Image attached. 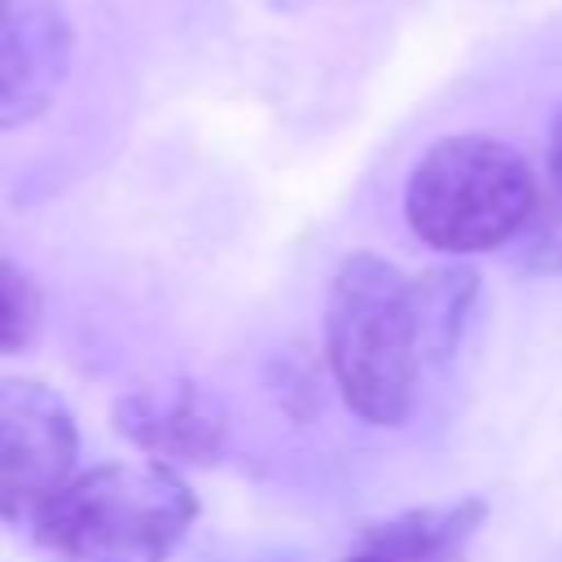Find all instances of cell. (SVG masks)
<instances>
[{
	"instance_id": "9",
	"label": "cell",
	"mask_w": 562,
	"mask_h": 562,
	"mask_svg": "<svg viewBox=\"0 0 562 562\" xmlns=\"http://www.w3.org/2000/svg\"><path fill=\"white\" fill-rule=\"evenodd\" d=\"M522 263L531 272H562V114L549 140V167L536 198V211L522 228Z\"/></svg>"
},
{
	"instance_id": "1",
	"label": "cell",
	"mask_w": 562,
	"mask_h": 562,
	"mask_svg": "<svg viewBox=\"0 0 562 562\" xmlns=\"http://www.w3.org/2000/svg\"><path fill=\"white\" fill-rule=\"evenodd\" d=\"M325 356L342 404L369 426H400L422 378L413 281L382 255H347L325 299Z\"/></svg>"
},
{
	"instance_id": "8",
	"label": "cell",
	"mask_w": 562,
	"mask_h": 562,
	"mask_svg": "<svg viewBox=\"0 0 562 562\" xmlns=\"http://www.w3.org/2000/svg\"><path fill=\"white\" fill-rule=\"evenodd\" d=\"M474 294H479V277L461 263H448V268H430L422 277H413V307H417V329H422V351L430 360H448L461 329H465V316L474 307Z\"/></svg>"
},
{
	"instance_id": "11",
	"label": "cell",
	"mask_w": 562,
	"mask_h": 562,
	"mask_svg": "<svg viewBox=\"0 0 562 562\" xmlns=\"http://www.w3.org/2000/svg\"><path fill=\"white\" fill-rule=\"evenodd\" d=\"M347 562H408V558H391V553H373V549H356Z\"/></svg>"
},
{
	"instance_id": "7",
	"label": "cell",
	"mask_w": 562,
	"mask_h": 562,
	"mask_svg": "<svg viewBox=\"0 0 562 562\" xmlns=\"http://www.w3.org/2000/svg\"><path fill=\"white\" fill-rule=\"evenodd\" d=\"M483 514H487V505L479 496H465L452 505L408 509V514H395L386 522H373L360 536V549L408 558V562H457L465 540L479 531Z\"/></svg>"
},
{
	"instance_id": "6",
	"label": "cell",
	"mask_w": 562,
	"mask_h": 562,
	"mask_svg": "<svg viewBox=\"0 0 562 562\" xmlns=\"http://www.w3.org/2000/svg\"><path fill=\"white\" fill-rule=\"evenodd\" d=\"M70 22L53 0H0V127L31 123L70 66Z\"/></svg>"
},
{
	"instance_id": "2",
	"label": "cell",
	"mask_w": 562,
	"mask_h": 562,
	"mask_svg": "<svg viewBox=\"0 0 562 562\" xmlns=\"http://www.w3.org/2000/svg\"><path fill=\"white\" fill-rule=\"evenodd\" d=\"M198 501L162 461H110L75 474L35 518L57 562H167L193 527Z\"/></svg>"
},
{
	"instance_id": "10",
	"label": "cell",
	"mask_w": 562,
	"mask_h": 562,
	"mask_svg": "<svg viewBox=\"0 0 562 562\" xmlns=\"http://www.w3.org/2000/svg\"><path fill=\"white\" fill-rule=\"evenodd\" d=\"M40 329V285L9 259H0V351L31 347Z\"/></svg>"
},
{
	"instance_id": "5",
	"label": "cell",
	"mask_w": 562,
	"mask_h": 562,
	"mask_svg": "<svg viewBox=\"0 0 562 562\" xmlns=\"http://www.w3.org/2000/svg\"><path fill=\"white\" fill-rule=\"evenodd\" d=\"M114 426L127 443L162 465H215L228 439L224 404L193 378H162L132 386L114 404Z\"/></svg>"
},
{
	"instance_id": "4",
	"label": "cell",
	"mask_w": 562,
	"mask_h": 562,
	"mask_svg": "<svg viewBox=\"0 0 562 562\" xmlns=\"http://www.w3.org/2000/svg\"><path fill=\"white\" fill-rule=\"evenodd\" d=\"M79 426L70 404L31 378L0 382V518L35 527V518L75 479Z\"/></svg>"
},
{
	"instance_id": "3",
	"label": "cell",
	"mask_w": 562,
	"mask_h": 562,
	"mask_svg": "<svg viewBox=\"0 0 562 562\" xmlns=\"http://www.w3.org/2000/svg\"><path fill=\"white\" fill-rule=\"evenodd\" d=\"M531 162L496 136H443L422 154L404 189L417 241L443 255H483L518 237L536 211Z\"/></svg>"
}]
</instances>
